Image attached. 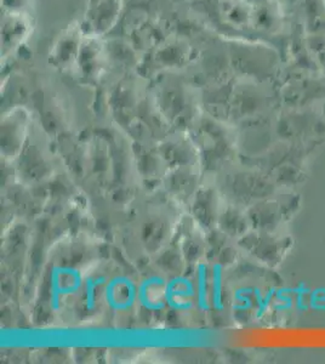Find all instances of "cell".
Instances as JSON below:
<instances>
[{
    "label": "cell",
    "mask_w": 325,
    "mask_h": 364,
    "mask_svg": "<svg viewBox=\"0 0 325 364\" xmlns=\"http://www.w3.org/2000/svg\"><path fill=\"white\" fill-rule=\"evenodd\" d=\"M137 296L136 286L128 278L117 277L108 283L106 300L108 306L114 311H128L132 309Z\"/></svg>",
    "instance_id": "1"
},
{
    "label": "cell",
    "mask_w": 325,
    "mask_h": 364,
    "mask_svg": "<svg viewBox=\"0 0 325 364\" xmlns=\"http://www.w3.org/2000/svg\"><path fill=\"white\" fill-rule=\"evenodd\" d=\"M168 283L161 277H149L141 283L137 291L139 301L147 310H161L166 302Z\"/></svg>",
    "instance_id": "2"
},
{
    "label": "cell",
    "mask_w": 325,
    "mask_h": 364,
    "mask_svg": "<svg viewBox=\"0 0 325 364\" xmlns=\"http://www.w3.org/2000/svg\"><path fill=\"white\" fill-rule=\"evenodd\" d=\"M194 287L187 278H175L166 286V302L177 311L193 307Z\"/></svg>",
    "instance_id": "3"
},
{
    "label": "cell",
    "mask_w": 325,
    "mask_h": 364,
    "mask_svg": "<svg viewBox=\"0 0 325 364\" xmlns=\"http://www.w3.org/2000/svg\"><path fill=\"white\" fill-rule=\"evenodd\" d=\"M80 276L75 269H56L53 273V298L54 306H56L58 298L70 294L78 290L80 286Z\"/></svg>",
    "instance_id": "4"
},
{
    "label": "cell",
    "mask_w": 325,
    "mask_h": 364,
    "mask_svg": "<svg viewBox=\"0 0 325 364\" xmlns=\"http://www.w3.org/2000/svg\"><path fill=\"white\" fill-rule=\"evenodd\" d=\"M202 267V271L199 273V278H198V305L203 310H208V305H206V276L204 272V267Z\"/></svg>",
    "instance_id": "5"
}]
</instances>
